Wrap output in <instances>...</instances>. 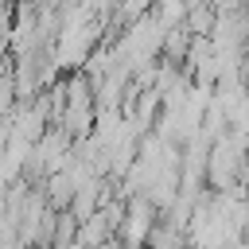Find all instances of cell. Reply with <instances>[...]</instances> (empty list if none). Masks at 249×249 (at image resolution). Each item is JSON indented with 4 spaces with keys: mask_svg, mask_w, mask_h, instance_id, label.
<instances>
[{
    "mask_svg": "<svg viewBox=\"0 0 249 249\" xmlns=\"http://www.w3.org/2000/svg\"><path fill=\"white\" fill-rule=\"evenodd\" d=\"M101 249H140V245H117V241H105Z\"/></svg>",
    "mask_w": 249,
    "mask_h": 249,
    "instance_id": "obj_2",
    "label": "cell"
},
{
    "mask_svg": "<svg viewBox=\"0 0 249 249\" xmlns=\"http://www.w3.org/2000/svg\"><path fill=\"white\" fill-rule=\"evenodd\" d=\"M156 206L148 202V198H136L132 206H128V214H124V222H121V230H124V241L128 245H140L144 237H152V230H156Z\"/></svg>",
    "mask_w": 249,
    "mask_h": 249,
    "instance_id": "obj_1",
    "label": "cell"
}]
</instances>
